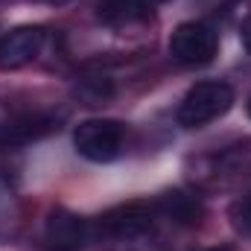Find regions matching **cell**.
I'll return each instance as SVG.
<instances>
[{
  "instance_id": "obj_1",
  "label": "cell",
  "mask_w": 251,
  "mask_h": 251,
  "mask_svg": "<svg viewBox=\"0 0 251 251\" xmlns=\"http://www.w3.org/2000/svg\"><path fill=\"white\" fill-rule=\"evenodd\" d=\"M193 178H196V184L207 190H228L251 178V137L234 140V143L204 155L201 161H196Z\"/></svg>"
},
{
  "instance_id": "obj_2",
  "label": "cell",
  "mask_w": 251,
  "mask_h": 251,
  "mask_svg": "<svg viewBox=\"0 0 251 251\" xmlns=\"http://www.w3.org/2000/svg\"><path fill=\"white\" fill-rule=\"evenodd\" d=\"M234 105V91L225 82H196L178 105V123L184 128H199L222 117Z\"/></svg>"
},
{
  "instance_id": "obj_3",
  "label": "cell",
  "mask_w": 251,
  "mask_h": 251,
  "mask_svg": "<svg viewBox=\"0 0 251 251\" xmlns=\"http://www.w3.org/2000/svg\"><path fill=\"white\" fill-rule=\"evenodd\" d=\"M126 140V126L120 120H108V117H94V120H82L73 131V146L82 158L105 164L114 161L123 149Z\"/></svg>"
},
{
  "instance_id": "obj_4",
  "label": "cell",
  "mask_w": 251,
  "mask_h": 251,
  "mask_svg": "<svg viewBox=\"0 0 251 251\" xmlns=\"http://www.w3.org/2000/svg\"><path fill=\"white\" fill-rule=\"evenodd\" d=\"M161 210L158 201L149 199H137V201H126L120 207L108 210L105 216H100V222L94 225L97 234L102 237H114V240H137L143 234H149L158 222Z\"/></svg>"
},
{
  "instance_id": "obj_5",
  "label": "cell",
  "mask_w": 251,
  "mask_h": 251,
  "mask_svg": "<svg viewBox=\"0 0 251 251\" xmlns=\"http://www.w3.org/2000/svg\"><path fill=\"white\" fill-rule=\"evenodd\" d=\"M216 47H219L216 32L201 21H184L170 35V56L178 64H187V67L210 64L216 56Z\"/></svg>"
},
{
  "instance_id": "obj_6",
  "label": "cell",
  "mask_w": 251,
  "mask_h": 251,
  "mask_svg": "<svg viewBox=\"0 0 251 251\" xmlns=\"http://www.w3.org/2000/svg\"><path fill=\"white\" fill-rule=\"evenodd\" d=\"M94 237H97V228L88 219H82L64 207L50 210V216L44 219V243L53 251H79Z\"/></svg>"
},
{
  "instance_id": "obj_7",
  "label": "cell",
  "mask_w": 251,
  "mask_h": 251,
  "mask_svg": "<svg viewBox=\"0 0 251 251\" xmlns=\"http://www.w3.org/2000/svg\"><path fill=\"white\" fill-rule=\"evenodd\" d=\"M47 32L41 26H15L0 38V70H21L44 50Z\"/></svg>"
},
{
  "instance_id": "obj_8",
  "label": "cell",
  "mask_w": 251,
  "mask_h": 251,
  "mask_svg": "<svg viewBox=\"0 0 251 251\" xmlns=\"http://www.w3.org/2000/svg\"><path fill=\"white\" fill-rule=\"evenodd\" d=\"M152 0H100L97 18L105 26H131L140 21H149Z\"/></svg>"
},
{
  "instance_id": "obj_9",
  "label": "cell",
  "mask_w": 251,
  "mask_h": 251,
  "mask_svg": "<svg viewBox=\"0 0 251 251\" xmlns=\"http://www.w3.org/2000/svg\"><path fill=\"white\" fill-rule=\"evenodd\" d=\"M158 210H161V216H167L170 222H178V225H199V219H201L199 199L190 193H181V190L164 193L158 199Z\"/></svg>"
},
{
  "instance_id": "obj_10",
  "label": "cell",
  "mask_w": 251,
  "mask_h": 251,
  "mask_svg": "<svg viewBox=\"0 0 251 251\" xmlns=\"http://www.w3.org/2000/svg\"><path fill=\"white\" fill-rule=\"evenodd\" d=\"M234 225H237L243 234L251 237V193L243 196V199L234 204Z\"/></svg>"
},
{
  "instance_id": "obj_11",
  "label": "cell",
  "mask_w": 251,
  "mask_h": 251,
  "mask_svg": "<svg viewBox=\"0 0 251 251\" xmlns=\"http://www.w3.org/2000/svg\"><path fill=\"white\" fill-rule=\"evenodd\" d=\"M240 38H243L246 50H251V12L246 15V21H243V26H240Z\"/></svg>"
},
{
  "instance_id": "obj_12",
  "label": "cell",
  "mask_w": 251,
  "mask_h": 251,
  "mask_svg": "<svg viewBox=\"0 0 251 251\" xmlns=\"http://www.w3.org/2000/svg\"><path fill=\"white\" fill-rule=\"evenodd\" d=\"M207 251H234L231 246H216V249H207Z\"/></svg>"
},
{
  "instance_id": "obj_13",
  "label": "cell",
  "mask_w": 251,
  "mask_h": 251,
  "mask_svg": "<svg viewBox=\"0 0 251 251\" xmlns=\"http://www.w3.org/2000/svg\"><path fill=\"white\" fill-rule=\"evenodd\" d=\"M50 3H67V0H50Z\"/></svg>"
},
{
  "instance_id": "obj_14",
  "label": "cell",
  "mask_w": 251,
  "mask_h": 251,
  "mask_svg": "<svg viewBox=\"0 0 251 251\" xmlns=\"http://www.w3.org/2000/svg\"><path fill=\"white\" fill-rule=\"evenodd\" d=\"M249 117H251V97H249Z\"/></svg>"
}]
</instances>
